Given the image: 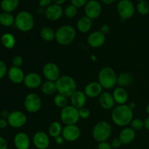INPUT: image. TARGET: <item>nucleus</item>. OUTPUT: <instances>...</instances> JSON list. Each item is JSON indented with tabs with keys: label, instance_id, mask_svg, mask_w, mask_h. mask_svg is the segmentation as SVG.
<instances>
[{
	"label": "nucleus",
	"instance_id": "cd10ccee",
	"mask_svg": "<svg viewBox=\"0 0 149 149\" xmlns=\"http://www.w3.org/2000/svg\"><path fill=\"white\" fill-rule=\"evenodd\" d=\"M41 90L42 93L46 95H52L56 92H58L55 81H46L42 83L41 85Z\"/></svg>",
	"mask_w": 149,
	"mask_h": 149
},
{
	"label": "nucleus",
	"instance_id": "3c124183",
	"mask_svg": "<svg viewBox=\"0 0 149 149\" xmlns=\"http://www.w3.org/2000/svg\"><path fill=\"white\" fill-rule=\"evenodd\" d=\"M116 0H101L102 2L104 4H106V5H110V4H113L115 2Z\"/></svg>",
	"mask_w": 149,
	"mask_h": 149
},
{
	"label": "nucleus",
	"instance_id": "0eeeda50",
	"mask_svg": "<svg viewBox=\"0 0 149 149\" xmlns=\"http://www.w3.org/2000/svg\"><path fill=\"white\" fill-rule=\"evenodd\" d=\"M60 117L61 122L65 125H77L80 119L79 110L71 105H68L62 109Z\"/></svg>",
	"mask_w": 149,
	"mask_h": 149
},
{
	"label": "nucleus",
	"instance_id": "9b49d317",
	"mask_svg": "<svg viewBox=\"0 0 149 149\" xmlns=\"http://www.w3.org/2000/svg\"><path fill=\"white\" fill-rule=\"evenodd\" d=\"M10 126L13 128L23 127L27 122V116L20 111H15L10 113L7 119Z\"/></svg>",
	"mask_w": 149,
	"mask_h": 149
},
{
	"label": "nucleus",
	"instance_id": "72a5a7b5",
	"mask_svg": "<svg viewBox=\"0 0 149 149\" xmlns=\"http://www.w3.org/2000/svg\"><path fill=\"white\" fill-rule=\"evenodd\" d=\"M137 11L141 15H146L149 13V3L147 1H138L136 7Z\"/></svg>",
	"mask_w": 149,
	"mask_h": 149
},
{
	"label": "nucleus",
	"instance_id": "e433bc0d",
	"mask_svg": "<svg viewBox=\"0 0 149 149\" xmlns=\"http://www.w3.org/2000/svg\"><path fill=\"white\" fill-rule=\"evenodd\" d=\"M79 110V116L81 119H88L90 116V114H91V112H90V110L87 107H82L81 109H78Z\"/></svg>",
	"mask_w": 149,
	"mask_h": 149
},
{
	"label": "nucleus",
	"instance_id": "473e14b6",
	"mask_svg": "<svg viewBox=\"0 0 149 149\" xmlns=\"http://www.w3.org/2000/svg\"><path fill=\"white\" fill-rule=\"evenodd\" d=\"M54 104L58 108H61V109H63L65 106H68V97H66L65 96L63 95L59 94L54 97L53 99Z\"/></svg>",
	"mask_w": 149,
	"mask_h": 149
},
{
	"label": "nucleus",
	"instance_id": "4468645a",
	"mask_svg": "<svg viewBox=\"0 0 149 149\" xmlns=\"http://www.w3.org/2000/svg\"><path fill=\"white\" fill-rule=\"evenodd\" d=\"M33 143L37 149H47L50 143V141L46 132L39 131L33 135Z\"/></svg>",
	"mask_w": 149,
	"mask_h": 149
},
{
	"label": "nucleus",
	"instance_id": "de8ad7c7",
	"mask_svg": "<svg viewBox=\"0 0 149 149\" xmlns=\"http://www.w3.org/2000/svg\"><path fill=\"white\" fill-rule=\"evenodd\" d=\"M55 143H56V144H58V145L59 146H61L63 144L65 140H64V138H63L62 135H60V136H58L57 138H55Z\"/></svg>",
	"mask_w": 149,
	"mask_h": 149
},
{
	"label": "nucleus",
	"instance_id": "dca6fc26",
	"mask_svg": "<svg viewBox=\"0 0 149 149\" xmlns=\"http://www.w3.org/2000/svg\"><path fill=\"white\" fill-rule=\"evenodd\" d=\"M63 10L61 5L52 4L45 10V17L50 21H56L61 19L63 15Z\"/></svg>",
	"mask_w": 149,
	"mask_h": 149
},
{
	"label": "nucleus",
	"instance_id": "393cba45",
	"mask_svg": "<svg viewBox=\"0 0 149 149\" xmlns=\"http://www.w3.org/2000/svg\"><path fill=\"white\" fill-rule=\"evenodd\" d=\"M93 26L92 19L87 16H82L78 20L77 23V28L81 33H87L90 31Z\"/></svg>",
	"mask_w": 149,
	"mask_h": 149
},
{
	"label": "nucleus",
	"instance_id": "5701e85b",
	"mask_svg": "<svg viewBox=\"0 0 149 149\" xmlns=\"http://www.w3.org/2000/svg\"><path fill=\"white\" fill-rule=\"evenodd\" d=\"M135 136H136V133L133 129L131 127H125L119 132V139L120 140L122 144L127 145L133 142Z\"/></svg>",
	"mask_w": 149,
	"mask_h": 149
},
{
	"label": "nucleus",
	"instance_id": "f257e3e1",
	"mask_svg": "<svg viewBox=\"0 0 149 149\" xmlns=\"http://www.w3.org/2000/svg\"><path fill=\"white\" fill-rule=\"evenodd\" d=\"M113 123L119 127H125L131 123L133 119V111L127 104L118 105L111 112Z\"/></svg>",
	"mask_w": 149,
	"mask_h": 149
},
{
	"label": "nucleus",
	"instance_id": "58836bf2",
	"mask_svg": "<svg viewBox=\"0 0 149 149\" xmlns=\"http://www.w3.org/2000/svg\"><path fill=\"white\" fill-rule=\"evenodd\" d=\"M7 67L5 63L0 60V79H2L7 73Z\"/></svg>",
	"mask_w": 149,
	"mask_h": 149
},
{
	"label": "nucleus",
	"instance_id": "603ef678",
	"mask_svg": "<svg viewBox=\"0 0 149 149\" xmlns=\"http://www.w3.org/2000/svg\"><path fill=\"white\" fill-rule=\"evenodd\" d=\"M144 125H145L146 129L149 130V116L144 121Z\"/></svg>",
	"mask_w": 149,
	"mask_h": 149
},
{
	"label": "nucleus",
	"instance_id": "1a4fd4ad",
	"mask_svg": "<svg viewBox=\"0 0 149 149\" xmlns=\"http://www.w3.org/2000/svg\"><path fill=\"white\" fill-rule=\"evenodd\" d=\"M24 107L28 112L36 113L42 108V100L36 93H29L24 99Z\"/></svg>",
	"mask_w": 149,
	"mask_h": 149
},
{
	"label": "nucleus",
	"instance_id": "c03bdc74",
	"mask_svg": "<svg viewBox=\"0 0 149 149\" xmlns=\"http://www.w3.org/2000/svg\"><path fill=\"white\" fill-rule=\"evenodd\" d=\"M8 148V144L7 141L3 137L0 136V149H7Z\"/></svg>",
	"mask_w": 149,
	"mask_h": 149
},
{
	"label": "nucleus",
	"instance_id": "c85d7f7f",
	"mask_svg": "<svg viewBox=\"0 0 149 149\" xmlns=\"http://www.w3.org/2000/svg\"><path fill=\"white\" fill-rule=\"evenodd\" d=\"M1 42L3 46L8 49H11L15 46V38L12 33H5L1 38Z\"/></svg>",
	"mask_w": 149,
	"mask_h": 149
},
{
	"label": "nucleus",
	"instance_id": "a18cd8bd",
	"mask_svg": "<svg viewBox=\"0 0 149 149\" xmlns=\"http://www.w3.org/2000/svg\"><path fill=\"white\" fill-rule=\"evenodd\" d=\"M110 26H109V25H103V26H101V28H100V31L102 32V33H103V34H107V33H109V32H110Z\"/></svg>",
	"mask_w": 149,
	"mask_h": 149
},
{
	"label": "nucleus",
	"instance_id": "2eb2a0df",
	"mask_svg": "<svg viewBox=\"0 0 149 149\" xmlns=\"http://www.w3.org/2000/svg\"><path fill=\"white\" fill-rule=\"evenodd\" d=\"M106 42V35L100 31H95L89 34L87 37V43L91 47L98 48L103 46Z\"/></svg>",
	"mask_w": 149,
	"mask_h": 149
},
{
	"label": "nucleus",
	"instance_id": "6e6d98bb",
	"mask_svg": "<svg viewBox=\"0 0 149 149\" xmlns=\"http://www.w3.org/2000/svg\"><path fill=\"white\" fill-rule=\"evenodd\" d=\"M138 1H146V0H138Z\"/></svg>",
	"mask_w": 149,
	"mask_h": 149
},
{
	"label": "nucleus",
	"instance_id": "f8f14e48",
	"mask_svg": "<svg viewBox=\"0 0 149 149\" xmlns=\"http://www.w3.org/2000/svg\"><path fill=\"white\" fill-rule=\"evenodd\" d=\"M102 12L101 4L97 0H90L84 6V13L90 19H96L100 15Z\"/></svg>",
	"mask_w": 149,
	"mask_h": 149
},
{
	"label": "nucleus",
	"instance_id": "8fccbe9b",
	"mask_svg": "<svg viewBox=\"0 0 149 149\" xmlns=\"http://www.w3.org/2000/svg\"><path fill=\"white\" fill-rule=\"evenodd\" d=\"M52 4H58V5H62L66 1V0H52Z\"/></svg>",
	"mask_w": 149,
	"mask_h": 149
},
{
	"label": "nucleus",
	"instance_id": "4c0bfd02",
	"mask_svg": "<svg viewBox=\"0 0 149 149\" xmlns=\"http://www.w3.org/2000/svg\"><path fill=\"white\" fill-rule=\"evenodd\" d=\"M23 57L21 55H17L13 57V66L15 67H20L23 65Z\"/></svg>",
	"mask_w": 149,
	"mask_h": 149
},
{
	"label": "nucleus",
	"instance_id": "20e7f679",
	"mask_svg": "<svg viewBox=\"0 0 149 149\" xmlns=\"http://www.w3.org/2000/svg\"><path fill=\"white\" fill-rule=\"evenodd\" d=\"M116 71L109 66L103 67L98 73V82L103 89L110 90L113 88L117 83Z\"/></svg>",
	"mask_w": 149,
	"mask_h": 149
},
{
	"label": "nucleus",
	"instance_id": "7ed1b4c3",
	"mask_svg": "<svg viewBox=\"0 0 149 149\" xmlns=\"http://www.w3.org/2000/svg\"><path fill=\"white\" fill-rule=\"evenodd\" d=\"M77 31L71 25H63L55 31V40L62 46L69 45L75 40Z\"/></svg>",
	"mask_w": 149,
	"mask_h": 149
},
{
	"label": "nucleus",
	"instance_id": "423d86ee",
	"mask_svg": "<svg viewBox=\"0 0 149 149\" xmlns=\"http://www.w3.org/2000/svg\"><path fill=\"white\" fill-rule=\"evenodd\" d=\"M112 134L111 125L108 122L101 121L96 124L92 131V135L97 142H104L110 138Z\"/></svg>",
	"mask_w": 149,
	"mask_h": 149
},
{
	"label": "nucleus",
	"instance_id": "ea45409f",
	"mask_svg": "<svg viewBox=\"0 0 149 149\" xmlns=\"http://www.w3.org/2000/svg\"><path fill=\"white\" fill-rule=\"evenodd\" d=\"M88 1L89 0H71V2L77 8H80V7H84Z\"/></svg>",
	"mask_w": 149,
	"mask_h": 149
},
{
	"label": "nucleus",
	"instance_id": "a211bd4d",
	"mask_svg": "<svg viewBox=\"0 0 149 149\" xmlns=\"http://www.w3.org/2000/svg\"><path fill=\"white\" fill-rule=\"evenodd\" d=\"M13 142L16 149H30V138L25 132H20L16 134Z\"/></svg>",
	"mask_w": 149,
	"mask_h": 149
},
{
	"label": "nucleus",
	"instance_id": "bb28decb",
	"mask_svg": "<svg viewBox=\"0 0 149 149\" xmlns=\"http://www.w3.org/2000/svg\"><path fill=\"white\" fill-rule=\"evenodd\" d=\"M19 5V0H1V8L6 13H11L17 8Z\"/></svg>",
	"mask_w": 149,
	"mask_h": 149
},
{
	"label": "nucleus",
	"instance_id": "f03ea898",
	"mask_svg": "<svg viewBox=\"0 0 149 149\" xmlns=\"http://www.w3.org/2000/svg\"><path fill=\"white\" fill-rule=\"evenodd\" d=\"M55 84L58 93L66 97H71V96L77 90L75 79L68 75L61 76V77L55 81Z\"/></svg>",
	"mask_w": 149,
	"mask_h": 149
},
{
	"label": "nucleus",
	"instance_id": "412c9836",
	"mask_svg": "<svg viewBox=\"0 0 149 149\" xmlns=\"http://www.w3.org/2000/svg\"><path fill=\"white\" fill-rule=\"evenodd\" d=\"M98 97L99 103L102 109L106 111L113 109L116 102L113 99L112 94L108 92H104V93H102V94Z\"/></svg>",
	"mask_w": 149,
	"mask_h": 149
},
{
	"label": "nucleus",
	"instance_id": "2f4dec72",
	"mask_svg": "<svg viewBox=\"0 0 149 149\" xmlns=\"http://www.w3.org/2000/svg\"><path fill=\"white\" fill-rule=\"evenodd\" d=\"M0 24L5 27H9L15 24V17L11 13H0Z\"/></svg>",
	"mask_w": 149,
	"mask_h": 149
},
{
	"label": "nucleus",
	"instance_id": "ddd939ff",
	"mask_svg": "<svg viewBox=\"0 0 149 149\" xmlns=\"http://www.w3.org/2000/svg\"><path fill=\"white\" fill-rule=\"evenodd\" d=\"M63 138L68 142H74L81 136V130L77 125H65L63 129Z\"/></svg>",
	"mask_w": 149,
	"mask_h": 149
},
{
	"label": "nucleus",
	"instance_id": "49530a36",
	"mask_svg": "<svg viewBox=\"0 0 149 149\" xmlns=\"http://www.w3.org/2000/svg\"><path fill=\"white\" fill-rule=\"evenodd\" d=\"M8 125L9 124L7 122V119H1V118L0 119V129H5Z\"/></svg>",
	"mask_w": 149,
	"mask_h": 149
},
{
	"label": "nucleus",
	"instance_id": "864d4df0",
	"mask_svg": "<svg viewBox=\"0 0 149 149\" xmlns=\"http://www.w3.org/2000/svg\"><path fill=\"white\" fill-rule=\"evenodd\" d=\"M128 106H129V107L130 108V109H132V111L135 110V109H136V107H137V105H136V103H130L129 105H128Z\"/></svg>",
	"mask_w": 149,
	"mask_h": 149
},
{
	"label": "nucleus",
	"instance_id": "b1692460",
	"mask_svg": "<svg viewBox=\"0 0 149 149\" xmlns=\"http://www.w3.org/2000/svg\"><path fill=\"white\" fill-rule=\"evenodd\" d=\"M113 99H114L116 103L119 105H124L126 104L128 100V93L125 88L124 87H118L113 90Z\"/></svg>",
	"mask_w": 149,
	"mask_h": 149
},
{
	"label": "nucleus",
	"instance_id": "7c9ffc66",
	"mask_svg": "<svg viewBox=\"0 0 149 149\" xmlns=\"http://www.w3.org/2000/svg\"><path fill=\"white\" fill-rule=\"evenodd\" d=\"M40 36L45 42H52L55 39V31L52 28L46 26L40 31Z\"/></svg>",
	"mask_w": 149,
	"mask_h": 149
},
{
	"label": "nucleus",
	"instance_id": "c756f323",
	"mask_svg": "<svg viewBox=\"0 0 149 149\" xmlns=\"http://www.w3.org/2000/svg\"><path fill=\"white\" fill-rule=\"evenodd\" d=\"M63 127L60 122L55 121V122H52L49 127V130H48V132H49V136L52 138H57L58 136L62 135L63 132Z\"/></svg>",
	"mask_w": 149,
	"mask_h": 149
},
{
	"label": "nucleus",
	"instance_id": "9d476101",
	"mask_svg": "<svg viewBox=\"0 0 149 149\" xmlns=\"http://www.w3.org/2000/svg\"><path fill=\"white\" fill-rule=\"evenodd\" d=\"M42 73L47 81H56L61 77V71L58 65L52 62L47 63L43 67Z\"/></svg>",
	"mask_w": 149,
	"mask_h": 149
},
{
	"label": "nucleus",
	"instance_id": "37998d69",
	"mask_svg": "<svg viewBox=\"0 0 149 149\" xmlns=\"http://www.w3.org/2000/svg\"><path fill=\"white\" fill-rule=\"evenodd\" d=\"M111 145L112 148H120L121 146L122 145V142H121L120 140L119 139V138H118L113 139V141H111Z\"/></svg>",
	"mask_w": 149,
	"mask_h": 149
},
{
	"label": "nucleus",
	"instance_id": "09e8293b",
	"mask_svg": "<svg viewBox=\"0 0 149 149\" xmlns=\"http://www.w3.org/2000/svg\"><path fill=\"white\" fill-rule=\"evenodd\" d=\"M10 113H9L7 111L4 110L1 112V119H8V116L10 115Z\"/></svg>",
	"mask_w": 149,
	"mask_h": 149
},
{
	"label": "nucleus",
	"instance_id": "a19ab883",
	"mask_svg": "<svg viewBox=\"0 0 149 149\" xmlns=\"http://www.w3.org/2000/svg\"><path fill=\"white\" fill-rule=\"evenodd\" d=\"M52 4V0H39V5L40 7L42 8H47L49 6H50Z\"/></svg>",
	"mask_w": 149,
	"mask_h": 149
},
{
	"label": "nucleus",
	"instance_id": "39448f33",
	"mask_svg": "<svg viewBox=\"0 0 149 149\" xmlns=\"http://www.w3.org/2000/svg\"><path fill=\"white\" fill-rule=\"evenodd\" d=\"M15 26L21 32H29L34 26V18L28 11H21L15 17Z\"/></svg>",
	"mask_w": 149,
	"mask_h": 149
},
{
	"label": "nucleus",
	"instance_id": "6e6552de",
	"mask_svg": "<svg viewBox=\"0 0 149 149\" xmlns=\"http://www.w3.org/2000/svg\"><path fill=\"white\" fill-rule=\"evenodd\" d=\"M117 12L122 20H127L134 15L135 7L131 0H120L117 4Z\"/></svg>",
	"mask_w": 149,
	"mask_h": 149
},
{
	"label": "nucleus",
	"instance_id": "aec40b11",
	"mask_svg": "<svg viewBox=\"0 0 149 149\" xmlns=\"http://www.w3.org/2000/svg\"><path fill=\"white\" fill-rule=\"evenodd\" d=\"M8 77L10 81L14 84H21L23 82L26 74L20 67L12 66L7 71Z\"/></svg>",
	"mask_w": 149,
	"mask_h": 149
},
{
	"label": "nucleus",
	"instance_id": "79ce46f5",
	"mask_svg": "<svg viewBox=\"0 0 149 149\" xmlns=\"http://www.w3.org/2000/svg\"><path fill=\"white\" fill-rule=\"evenodd\" d=\"M97 149H113V148L111 143L107 141H104V142L99 143L97 145Z\"/></svg>",
	"mask_w": 149,
	"mask_h": 149
},
{
	"label": "nucleus",
	"instance_id": "6ab92c4d",
	"mask_svg": "<svg viewBox=\"0 0 149 149\" xmlns=\"http://www.w3.org/2000/svg\"><path fill=\"white\" fill-rule=\"evenodd\" d=\"M103 87L98 81H92L87 84L84 88V93L87 97H97L103 93Z\"/></svg>",
	"mask_w": 149,
	"mask_h": 149
},
{
	"label": "nucleus",
	"instance_id": "c9c22d12",
	"mask_svg": "<svg viewBox=\"0 0 149 149\" xmlns=\"http://www.w3.org/2000/svg\"><path fill=\"white\" fill-rule=\"evenodd\" d=\"M130 127L133 129L134 130H141L145 127L144 125V121L143 119H139V118H136V119H133L130 123Z\"/></svg>",
	"mask_w": 149,
	"mask_h": 149
},
{
	"label": "nucleus",
	"instance_id": "f3484780",
	"mask_svg": "<svg viewBox=\"0 0 149 149\" xmlns=\"http://www.w3.org/2000/svg\"><path fill=\"white\" fill-rule=\"evenodd\" d=\"M24 85L29 89H37L42 84V77L39 74L34 72L29 73L25 76Z\"/></svg>",
	"mask_w": 149,
	"mask_h": 149
},
{
	"label": "nucleus",
	"instance_id": "f704fd0d",
	"mask_svg": "<svg viewBox=\"0 0 149 149\" xmlns=\"http://www.w3.org/2000/svg\"><path fill=\"white\" fill-rule=\"evenodd\" d=\"M77 13H78V8L72 4L67 6L64 10V15L68 18H74L77 15Z\"/></svg>",
	"mask_w": 149,
	"mask_h": 149
},
{
	"label": "nucleus",
	"instance_id": "5fc2aeb1",
	"mask_svg": "<svg viewBox=\"0 0 149 149\" xmlns=\"http://www.w3.org/2000/svg\"><path fill=\"white\" fill-rule=\"evenodd\" d=\"M146 112L149 114V104L146 106Z\"/></svg>",
	"mask_w": 149,
	"mask_h": 149
},
{
	"label": "nucleus",
	"instance_id": "a878e982",
	"mask_svg": "<svg viewBox=\"0 0 149 149\" xmlns=\"http://www.w3.org/2000/svg\"><path fill=\"white\" fill-rule=\"evenodd\" d=\"M133 82V77L130 74L127 72H124L118 75L117 84L120 87H127L130 86Z\"/></svg>",
	"mask_w": 149,
	"mask_h": 149
},
{
	"label": "nucleus",
	"instance_id": "4be33fe9",
	"mask_svg": "<svg viewBox=\"0 0 149 149\" xmlns=\"http://www.w3.org/2000/svg\"><path fill=\"white\" fill-rule=\"evenodd\" d=\"M87 95L84 92L77 90L70 97L71 106L77 108V109L84 107L87 103Z\"/></svg>",
	"mask_w": 149,
	"mask_h": 149
}]
</instances>
